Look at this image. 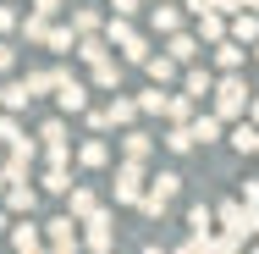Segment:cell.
I'll return each instance as SVG.
<instances>
[{
  "mask_svg": "<svg viewBox=\"0 0 259 254\" xmlns=\"http://www.w3.org/2000/svg\"><path fill=\"white\" fill-rule=\"evenodd\" d=\"M105 45L121 50V61H133V66H144V61L155 55V50H149V39H144L127 17H105Z\"/></svg>",
  "mask_w": 259,
  "mask_h": 254,
  "instance_id": "obj_1",
  "label": "cell"
},
{
  "mask_svg": "<svg viewBox=\"0 0 259 254\" xmlns=\"http://www.w3.org/2000/svg\"><path fill=\"white\" fill-rule=\"evenodd\" d=\"M199 50H204V45H199L193 33H171V39H165V55H171L177 66H193V61H199Z\"/></svg>",
  "mask_w": 259,
  "mask_h": 254,
  "instance_id": "obj_7",
  "label": "cell"
},
{
  "mask_svg": "<svg viewBox=\"0 0 259 254\" xmlns=\"http://www.w3.org/2000/svg\"><path fill=\"white\" fill-rule=\"evenodd\" d=\"M182 89H188V100H204L209 89H215V72H204V66H188V78H182Z\"/></svg>",
  "mask_w": 259,
  "mask_h": 254,
  "instance_id": "obj_16",
  "label": "cell"
},
{
  "mask_svg": "<svg viewBox=\"0 0 259 254\" xmlns=\"http://www.w3.org/2000/svg\"><path fill=\"white\" fill-rule=\"evenodd\" d=\"M165 100H171V94H165L160 83H149V89L138 94V116H165Z\"/></svg>",
  "mask_w": 259,
  "mask_h": 254,
  "instance_id": "obj_20",
  "label": "cell"
},
{
  "mask_svg": "<svg viewBox=\"0 0 259 254\" xmlns=\"http://www.w3.org/2000/svg\"><path fill=\"white\" fill-rule=\"evenodd\" d=\"M215 11H221V17H237V11H248V6H243V0H215Z\"/></svg>",
  "mask_w": 259,
  "mask_h": 254,
  "instance_id": "obj_36",
  "label": "cell"
},
{
  "mask_svg": "<svg viewBox=\"0 0 259 254\" xmlns=\"http://www.w3.org/2000/svg\"><path fill=\"white\" fill-rule=\"evenodd\" d=\"M100 28H105V17L94 6H77V11H72V33H77V39H83V33H100Z\"/></svg>",
  "mask_w": 259,
  "mask_h": 254,
  "instance_id": "obj_21",
  "label": "cell"
},
{
  "mask_svg": "<svg viewBox=\"0 0 259 254\" xmlns=\"http://www.w3.org/2000/svg\"><path fill=\"white\" fill-rule=\"evenodd\" d=\"M45 28H50V17H39V11H33V17H28V22H22V33H28V39H33V45H45Z\"/></svg>",
  "mask_w": 259,
  "mask_h": 254,
  "instance_id": "obj_32",
  "label": "cell"
},
{
  "mask_svg": "<svg viewBox=\"0 0 259 254\" xmlns=\"http://www.w3.org/2000/svg\"><path fill=\"white\" fill-rule=\"evenodd\" d=\"M165 150H171V155H188V150H193V133H188V122H182V127H177V122L165 127Z\"/></svg>",
  "mask_w": 259,
  "mask_h": 254,
  "instance_id": "obj_27",
  "label": "cell"
},
{
  "mask_svg": "<svg viewBox=\"0 0 259 254\" xmlns=\"http://www.w3.org/2000/svg\"><path fill=\"white\" fill-rule=\"evenodd\" d=\"M0 194H6V177H0Z\"/></svg>",
  "mask_w": 259,
  "mask_h": 254,
  "instance_id": "obj_46",
  "label": "cell"
},
{
  "mask_svg": "<svg viewBox=\"0 0 259 254\" xmlns=\"http://www.w3.org/2000/svg\"><path fill=\"white\" fill-rule=\"evenodd\" d=\"M11 61H17V55H11V45H0V72H11Z\"/></svg>",
  "mask_w": 259,
  "mask_h": 254,
  "instance_id": "obj_41",
  "label": "cell"
},
{
  "mask_svg": "<svg viewBox=\"0 0 259 254\" xmlns=\"http://www.w3.org/2000/svg\"><path fill=\"white\" fill-rule=\"evenodd\" d=\"M0 227H6V215H0Z\"/></svg>",
  "mask_w": 259,
  "mask_h": 254,
  "instance_id": "obj_48",
  "label": "cell"
},
{
  "mask_svg": "<svg viewBox=\"0 0 259 254\" xmlns=\"http://www.w3.org/2000/svg\"><path fill=\"white\" fill-rule=\"evenodd\" d=\"M121 155L144 166V160L155 155V138H149V133H138V127H127V133H121Z\"/></svg>",
  "mask_w": 259,
  "mask_h": 254,
  "instance_id": "obj_9",
  "label": "cell"
},
{
  "mask_svg": "<svg viewBox=\"0 0 259 254\" xmlns=\"http://www.w3.org/2000/svg\"><path fill=\"white\" fill-rule=\"evenodd\" d=\"M149 22H155V33L171 39V33H182V22H188V17H182L177 6H155V11H149Z\"/></svg>",
  "mask_w": 259,
  "mask_h": 254,
  "instance_id": "obj_13",
  "label": "cell"
},
{
  "mask_svg": "<svg viewBox=\"0 0 259 254\" xmlns=\"http://www.w3.org/2000/svg\"><path fill=\"white\" fill-rule=\"evenodd\" d=\"M39 138H45V144H66V122H61V116L45 122V133H39Z\"/></svg>",
  "mask_w": 259,
  "mask_h": 254,
  "instance_id": "obj_33",
  "label": "cell"
},
{
  "mask_svg": "<svg viewBox=\"0 0 259 254\" xmlns=\"http://www.w3.org/2000/svg\"><path fill=\"white\" fill-rule=\"evenodd\" d=\"M28 100H33L28 83H6V105H11V111H28Z\"/></svg>",
  "mask_w": 259,
  "mask_h": 254,
  "instance_id": "obj_30",
  "label": "cell"
},
{
  "mask_svg": "<svg viewBox=\"0 0 259 254\" xmlns=\"http://www.w3.org/2000/svg\"><path fill=\"white\" fill-rule=\"evenodd\" d=\"M138 199H144V166L121 160L116 166V204H138Z\"/></svg>",
  "mask_w": 259,
  "mask_h": 254,
  "instance_id": "obj_5",
  "label": "cell"
},
{
  "mask_svg": "<svg viewBox=\"0 0 259 254\" xmlns=\"http://www.w3.org/2000/svg\"><path fill=\"white\" fill-rule=\"evenodd\" d=\"M193 22H199V45H221V39H226V17H221V11H199V17H193Z\"/></svg>",
  "mask_w": 259,
  "mask_h": 254,
  "instance_id": "obj_14",
  "label": "cell"
},
{
  "mask_svg": "<svg viewBox=\"0 0 259 254\" xmlns=\"http://www.w3.org/2000/svg\"><path fill=\"white\" fill-rule=\"evenodd\" d=\"M17 138H22V127H17V122L6 116V122H0V144H17Z\"/></svg>",
  "mask_w": 259,
  "mask_h": 254,
  "instance_id": "obj_35",
  "label": "cell"
},
{
  "mask_svg": "<svg viewBox=\"0 0 259 254\" xmlns=\"http://www.w3.org/2000/svg\"><path fill=\"white\" fill-rule=\"evenodd\" d=\"M77 160H83V166H105V160H110V144H105V138H89V144L77 150Z\"/></svg>",
  "mask_w": 259,
  "mask_h": 254,
  "instance_id": "obj_29",
  "label": "cell"
},
{
  "mask_svg": "<svg viewBox=\"0 0 259 254\" xmlns=\"http://www.w3.org/2000/svg\"><path fill=\"white\" fill-rule=\"evenodd\" d=\"M50 243H55V254H77V221L72 215L50 221Z\"/></svg>",
  "mask_w": 259,
  "mask_h": 254,
  "instance_id": "obj_11",
  "label": "cell"
},
{
  "mask_svg": "<svg viewBox=\"0 0 259 254\" xmlns=\"http://www.w3.org/2000/svg\"><path fill=\"white\" fill-rule=\"evenodd\" d=\"M243 6H248V11H259V0H243Z\"/></svg>",
  "mask_w": 259,
  "mask_h": 254,
  "instance_id": "obj_45",
  "label": "cell"
},
{
  "mask_svg": "<svg viewBox=\"0 0 259 254\" xmlns=\"http://www.w3.org/2000/svg\"><path fill=\"white\" fill-rule=\"evenodd\" d=\"M254 254H259V249H254Z\"/></svg>",
  "mask_w": 259,
  "mask_h": 254,
  "instance_id": "obj_49",
  "label": "cell"
},
{
  "mask_svg": "<svg viewBox=\"0 0 259 254\" xmlns=\"http://www.w3.org/2000/svg\"><path fill=\"white\" fill-rule=\"evenodd\" d=\"M89 83H94V89H121V61H116V55H105L100 66H94V78H89Z\"/></svg>",
  "mask_w": 259,
  "mask_h": 254,
  "instance_id": "obj_17",
  "label": "cell"
},
{
  "mask_svg": "<svg viewBox=\"0 0 259 254\" xmlns=\"http://www.w3.org/2000/svg\"><path fill=\"white\" fill-rule=\"evenodd\" d=\"M77 61H89V66H100L105 55H110V45H105V33H83V39H77Z\"/></svg>",
  "mask_w": 259,
  "mask_h": 254,
  "instance_id": "obj_12",
  "label": "cell"
},
{
  "mask_svg": "<svg viewBox=\"0 0 259 254\" xmlns=\"http://www.w3.org/2000/svg\"><path fill=\"white\" fill-rule=\"evenodd\" d=\"M45 45H50L55 55H66V50H77V33H72V22H66V28H45Z\"/></svg>",
  "mask_w": 259,
  "mask_h": 254,
  "instance_id": "obj_26",
  "label": "cell"
},
{
  "mask_svg": "<svg viewBox=\"0 0 259 254\" xmlns=\"http://www.w3.org/2000/svg\"><path fill=\"white\" fill-rule=\"evenodd\" d=\"M11 22H17V11H11V6H0V28H11Z\"/></svg>",
  "mask_w": 259,
  "mask_h": 254,
  "instance_id": "obj_42",
  "label": "cell"
},
{
  "mask_svg": "<svg viewBox=\"0 0 259 254\" xmlns=\"http://www.w3.org/2000/svg\"><path fill=\"white\" fill-rule=\"evenodd\" d=\"M226 39H237V45H259V11H237V22H232Z\"/></svg>",
  "mask_w": 259,
  "mask_h": 254,
  "instance_id": "obj_15",
  "label": "cell"
},
{
  "mask_svg": "<svg viewBox=\"0 0 259 254\" xmlns=\"http://www.w3.org/2000/svg\"><path fill=\"white\" fill-rule=\"evenodd\" d=\"M45 188H50V194H66V188H72V177H66V166H55L50 177H45Z\"/></svg>",
  "mask_w": 259,
  "mask_h": 254,
  "instance_id": "obj_34",
  "label": "cell"
},
{
  "mask_svg": "<svg viewBox=\"0 0 259 254\" xmlns=\"http://www.w3.org/2000/svg\"><path fill=\"white\" fill-rule=\"evenodd\" d=\"M110 6H116V17H133L138 11V0H110Z\"/></svg>",
  "mask_w": 259,
  "mask_h": 254,
  "instance_id": "obj_38",
  "label": "cell"
},
{
  "mask_svg": "<svg viewBox=\"0 0 259 254\" xmlns=\"http://www.w3.org/2000/svg\"><path fill=\"white\" fill-rule=\"evenodd\" d=\"M248 122H254V127H259V94H254V100H248Z\"/></svg>",
  "mask_w": 259,
  "mask_h": 254,
  "instance_id": "obj_43",
  "label": "cell"
},
{
  "mask_svg": "<svg viewBox=\"0 0 259 254\" xmlns=\"http://www.w3.org/2000/svg\"><path fill=\"white\" fill-rule=\"evenodd\" d=\"M6 199H11V210H22V215H28V210L39 204V194H33L28 183H6Z\"/></svg>",
  "mask_w": 259,
  "mask_h": 254,
  "instance_id": "obj_25",
  "label": "cell"
},
{
  "mask_svg": "<svg viewBox=\"0 0 259 254\" xmlns=\"http://www.w3.org/2000/svg\"><path fill=\"white\" fill-rule=\"evenodd\" d=\"M165 122H177V127L193 122V100H188V94H171V100H165Z\"/></svg>",
  "mask_w": 259,
  "mask_h": 254,
  "instance_id": "obj_28",
  "label": "cell"
},
{
  "mask_svg": "<svg viewBox=\"0 0 259 254\" xmlns=\"http://www.w3.org/2000/svg\"><path fill=\"white\" fill-rule=\"evenodd\" d=\"M254 61H259V45H254Z\"/></svg>",
  "mask_w": 259,
  "mask_h": 254,
  "instance_id": "obj_47",
  "label": "cell"
},
{
  "mask_svg": "<svg viewBox=\"0 0 259 254\" xmlns=\"http://www.w3.org/2000/svg\"><path fill=\"white\" fill-rule=\"evenodd\" d=\"M232 150L259 155V127H254V122H237V127H232Z\"/></svg>",
  "mask_w": 259,
  "mask_h": 254,
  "instance_id": "obj_24",
  "label": "cell"
},
{
  "mask_svg": "<svg viewBox=\"0 0 259 254\" xmlns=\"http://www.w3.org/2000/svg\"><path fill=\"white\" fill-rule=\"evenodd\" d=\"M55 89H61V94H55V100H61V111H72V116H77V111H89V83H83V78L55 72Z\"/></svg>",
  "mask_w": 259,
  "mask_h": 254,
  "instance_id": "obj_6",
  "label": "cell"
},
{
  "mask_svg": "<svg viewBox=\"0 0 259 254\" xmlns=\"http://www.w3.org/2000/svg\"><path fill=\"white\" fill-rule=\"evenodd\" d=\"M177 254H204V238H188V243H182Z\"/></svg>",
  "mask_w": 259,
  "mask_h": 254,
  "instance_id": "obj_39",
  "label": "cell"
},
{
  "mask_svg": "<svg viewBox=\"0 0 259 254\" xmlns=\"http://www.w3.org/2000/svg\"><path fill=\"white\" fill-rule=\"evenodd\" d=\"M188 232H193V238H209V232H215V210H209V204H193V210H188Z\"/></svg>",
  "mask_w": 259,
  "mask_h": 254,
  "instance_id": "obj_23",
  "label": "cell"
},
{
  "mask_svg": "<svg viewBox=\"0 0 259 254\" xmlns=\"http://www.w3.org/2000/svg\"><path fill=\"white\" fill-rule=\"evenodd\" d=\"M209 94H215V111H209V116H221V122H237V116H248V83H243L237 72H221Z\"/></svg>",
  "mask_w": 259,
  "mask_h": 254,
  "instance_id": "obj_2",
  "label": "cell"
},
{
  "mask_svg": "<svg viewBox=\"0 0 259 254\" xmlns=\"http://www.w3.org/2000/svg\"><path fill=\"white\" fill-rule=\"evenodd\" d=\"M144 254H165V249H160V243H144Z\"/></svg>",
  "mask_w": 259,
  "mask_h": 254,
  "instance_id": "obj_44",
  "label": "cell"
},
{
  "mask_svg": "<svg viewBox=\"0 0 259 254\" xmlns=\"http://www.w3.org/2000/svg\"><path fill=\"white\" fill-rule=\"evenodd\" d=\"M77 227H83V243H89L94 254H110V249H116V221H110V210H94V215H83Z\"/></svg>",
  "mask_w": 259,
  "mask_h": 254,
  "instance_id": "obj_4",
  "label": "cell"
},
{
  "mask_svg": "<svg viewBox=\"0 0 259 254\" xmlns=\"http://www.w3.org/2000/svg\"><path fill=\"white\" fill-rule=\"evenodd\" d=\"M177 194H182V177H177V171H160V177H149V188H144V215H165V204L177 199Z\"/></svg>",
  "mask_w": 259,
  "mask_h": 254,
  "instance_id": "obj_3",
  "label": "cell"
},
{
  "mask_svg": "<svg viewBox=\"0 0 259 254\" xmlns=\"http://www.w3.org/2000/svg\"><path fill=\"white\" fill-rule=\"evenodd\" d=\"M221 127H226L221 116H193V122H188V133H193V144H215V138H221Z\"/></svg>",
  "mask_w": 259,
  "mask_h": 254,
  "instance_id": "obj_19",
  "label": "cell"
},
{
  "mask_svg": "<svg viewBox=\"0 0 259 254\" xmlns=\"http://www.w3.org/2000/svg\"><path fill=\"white\" fill-rule=\"evenodd\" d=\"M17 254H39V232H33L28 221L17 227Z\"/></svg>",
  "mask_w": 259,
  "mask_h": 254,
  "instance_id": "obj_31",
  "label": "cell"
},
{
  "mask_svg": "<svg viewBox=\"0 0 259 254\" xmlns=\"http://www.w3.org/2000/svg\"><path fill=\"white\" fill-rule=\"evenodd\" d=\"M100 210V194L94 188H66V215L72 221H83V215H94Z\"/></svg>",
  "mask_w": 259,
  "mask_h": 254,
  "instance_id": "obj_10",
  "label": "cell"
},
{
  "mask_svg": "<svg viewBox=\"0 0 259 254\" xmlns=\"http://www.w3.org/2000/svg\"><path fill=\"white\" fill-rule=\"evenodd\" d=\"M144 72H149V83L165 89V83L177 78V61H171V55H149V61H144Z\"/></svg>",
  "mask_w": 259,
  "mask_h": 254,
  "instance_id": "obj_22",
  "label": "cell"
},
{
  "mask_svg": "<svg viewBox=\"0 0 259 254\" xmlns=\"http://www.w3.org/2000/svg\"><path fill=\"white\" fill-rule=\"evenodd\" d=\"M209 55H215V72H237V66L248 61V45H237V39H221Z\"/></svg>",
  "mask_w": 259,
  "mask_h": 254,
  "instance_id": "obj_8",
  "label": "cell"
},
{
  "mask_svg": "<svg viewBox=\"0 0 259 254\" xmlns=\"http://www.w3.org/2000/svg\"><path fill=\"white\" fill-rule=\"evenodd\" d=\"M33 11H39V17H55V11H61V0H33Z\"/></svg>",
  "mask_w": 259,
  "mask_h": 254,
  "instance_id": "obj_37",
  "label": "cell"
},
{
  "mask_svg": "<svg viewBox=\"0 0 259 254\" xmlns=\"http://www.w3.org/2000/svg\"><path fill=\"white\" fill-rule=\"evenodd\" d=\"M243 204H259V183H243Z\"/></svg>",
  "mask_w": 259,
  "mask_h": 254,
  "instance_id": "obj_40",
  "label": "cell"
},
{
  "mask_svg": "<svg viewBox=\"0 0 259 254\" xmlns=\"http://www.w3.org/2000/svg\"><path fill=\"white\" fill-rule=\"evenodd\" d=\"M105 116H110V127H133V122H138V100H121V94H116V100L105 105Z\"/></svg>",
  "mask_w": 259,
  "mask_h": 254,
  "instance_id": "obj_18",
  "label": "cell"
}]
</instances>
